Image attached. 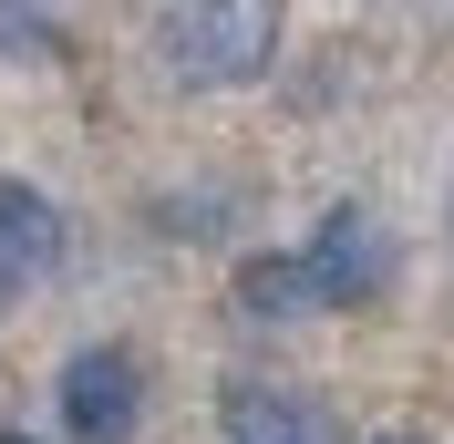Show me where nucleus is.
Returning a JSON list of instances; mask_svg holds the SVG:
<instances>
[{
    "label": "nucleus",
    "instance_id": "nucleus-1",
    "mask_svg": "<svg viewBox=\"0 0 454 444\" xmlns=\"http://www.w3.org/2000/svg\"><path fill=\"white\" fill-rule=\"evenodd\" d=\"M279 52V0H186L176 11V73L197 83H258Z\"/></svg>",
    "mask_w": 454,
    "mask_h": 444
},
{
    "label": "nucleus",
    "instance_id": "nucleus-2",
    "mask_svg": "<svg viewBox=\"0 0 454 444\" xmlns=\"http://www.w3.org/2000/svg\"><path fill=\"white\" fill-rule=\"evenodd\" d=\"M62 424H73V444H124L145 424V372L135 352H73L62 361Z\"/></svg>",
    "mask_w": 454,
    "mask_h": 444
},
{
    "label": "nucleus",
    "instance_id": "nucleus-3",
    "mask_svg": "<svg viewBox=\"0 0 454 444\" xmlns=\"http://www.w3.org/2000/svg\"><path fill=\"white\" fill-rule=\"evenodd\" d=\"M300 258H310V279H320V310H351V300H382V289H393V249H382L372 207H331Z\"/></svg>",
    "mask_w": 454,
    "mask_h": 444
},
{
    "label": "nucleus",
    "instance_id": "nucleus-4",
    "mask_svg": "<svg viewBox=\"0 0 454 444\" xmlns=\"http://www.w3.org/2000/svg\"><path fill=\"white\" fill-rule=\"evenodd\" d=\"M52 258H62L52 196L11 176V186H0V300H11V289H31V279H52Z\"/></svg>",
    "mask_w": 454,
    "mask_h": 444
},
{
    "label": "nucleus",
    "instance_id": "nucleus-5",
    "mask_svg": "<svg viewBox=\"0 0 454 444\" xmlns=\"http://www.w3.org/2000/svg\"><path fill=\"white\" fill-rule=\"evenodd\" d=\"M217 424H227V444H331L310 403H289V392L248 383V372H238V383L217 392Z\"/></svg>",
    "mask_w": 454,
    "mask_h": 444
},
{
    "label": "nucleus",
    "instance_id": "nucleus-6",
    "mask_svg": "<svg viewBox=\"0 0 454 444\" xmlns=\"http://www.w3.org/2000/svg\"><path fill=\"white\" fill-rule=\"evenodd\" d=\"M238 310H258V321L320 310V279H310V258H248V269H238Z\"/></svg>",
    "mask_w": 454,
    "mask_h": 444
},
{
    "label": "nucleus",
    "instance_id": "nucleus-7",
    "mask_svg": "<svg viewBox=\"0 0 454 444\" xmlns=\"http://www.w3.org/2000/svg\"><path fill=\"white\" fill-rule=\"evenodd\" d=\"M0 42L31 52V62H62V31L42 21V0H0Z\"/></svg>",
    "mask_w": 454,
    "mask_h": 444
},
{
    "label": "nucleus",
    "instance_id": "nucleus-8",
    "mask_svg": "<svg viewBox=\"0 0 454 444\" xmlns=\"http://www.w3.org/2000/svg\"><path fill=\"white\" fill-rule=\"evenodd\" d=\"M372 444H413V434H372Z\"/></svg>",
    "mask_w": 454,
    "mask_h": 444
},
{
    "label": "nucleus",
    "instance_id": "nucleus-9",
    "mask_svg": "<svg viewBox=\"0 0 454 444\" xmlns=\"http://www.w3.org/2000/svg\"><path fill=\"white\" fill-rule=\"evenodd\" d=\"M0 444H31V434H0Z\"/></svg>",
    "mask_w": 454,
    "mask_h": 444
}]
</instances>
